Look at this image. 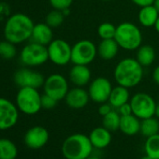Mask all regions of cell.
<instances>
[{
  "instance_id": "52a82bcc",
  "label": "cell",
  "mask_w": 159,
  "mask_h": 159,
  "mask_svg": "<svg viewBox=\"0 0 159 159\" xmlns=\"http://www.w3.org/2000/svg\"><path fill=\"white\" fill-rule=\"evenodd\" d=\"M129 103L132 108V112L139 119L143 120L155 116L157 103L154 98L146 93H137L131 97Z\"/></svg>"
},
{
  "instance_id": "7402d4cb",
  "label": "cell",
  "mask_w": 159,
  "mask_h": 159,
  "mask_svg": "<svg viewBox=\"0 0 159 159\" xmlns=\"http://www.w3.org/2000/svg\"><path fill=\"white\" fill-rule=\"evenodd\" d=\"M140 119L134 114L121 116L120 130L126 136H134L139 133L140 130Z\"/></svg>"
},
{
  "instance_id": "836d02e7",
  "label": "cell",
  "mask_w": 159,
  "mask_h": 159,
  "mask_svg": "<svg viewBox=\"0 0 159 159\" xmlns=\"http://www.w3.org/2000/svg\"><path fill=\"white\" fill-rule=\"evenodd\" d=\"M112 110H114V109L112 108V106L109 102L101 103L99 108H98V113L103 117V116L107 115L108 113H110Z\"/></svg>"
},
{
  "instance_id": "4dcf8cb0",
  "label": "cell",
  "mask_w": 159,
  "mask_h": 159,
  "mask_svg": "<svg viewBox=\"0 0 159 159\" xmlns=\"http://www.w3.org/2000/svg\"><path fill=\"white\" fill-rule=\"evenodd\" d=\"M73 1L74 0H49L51 6L54 10H58L61 11L66 9H69Z\"/></svg>"
},
{
  "instance_id": "30bf717a",
  "label": "cell",
  "mask_w": 159,
  "mask_h": 159,
  "mask_svg": "<svg viewBox=\"0 0 159 159\" xmlns=\"http://www.w3.org/2000/svg\"><path fill=\"white\" fill-rule=\"evenodd\" d=\"M49 60L59 66H63L71 62V51L72 46L64 39H53L48 46Z\"/></svg>"
},
{
  "instance_id": "44dd1931",
  "label": "cell",
  "mask_w": 159,
  "mask_h": 159,
  "mask_svg": "<svg viewBox=\"0 0 159 159\" xmlns=\"http://www.w3.org/2000/svg\"><path fill=\"white\" fill-rule=\"evenodd\" d=\"M130 98H130L129 89L117 84V86L112 88L108 102L112 106L113 109L116 110L122 105L129 102Z\"/></svg>"
},
{
  "instance_id": "4fadbf2b",
  "label": "cell",
  "mask_w": 159,
  "mask_h": 159,
  "mask_svg": "<svg viewBox=\"0 0 159 159\" xmlns=\"http://www.w3.org/2000/svg\"><path fill=\"white\" fill-rule=\"evenodd\" d=\"M19 120V109L11 100L0 98V130L15 126Z\"/></svg>"
},
{
  "instance_id": "ffe728a7",
  "label": "cell",
  "mask_w": 159,
  "mask_h": 159,
  "mask_svg": "<svg viewBox=\"0 0 159 159\" xmlns=\"http://www.w3.org/2000/svg\"><path fill=\"white\" fill-rule=\"evenodd\" d=\"M158 17H159V12L153 5H149L140 8L138 14V20L139 25L147 28L153 27Z\"/></svg>"
},
{
  "instance_id": "ba28073f",
  "label": "cell",
  "mask_w": 159,
  "mask_h": 159,
  "mask_svg": "<svg viewBox=\"0 0 159 159\" xmlns=\"http://www.w3.org/2000/svg\"><path fill=\"white\" fill-rule=\"evenodd\" d=\"M20 60L26 66H39L45 64L49 60L47 46L31 41L22 49Z\"/></svg>"
},
{
  "instance_id": "cb8c5ba5",
  "label": "cell",
  "mask_w": 159,
  "mask_h": 159,
  "mask_svg": "<svg viewBox=\"0 0 159 159\" xmlns=\"http://www.w3.org/2000/svg\"><path fill=\"white\" fill-rule=\"evenodd\" d=\"M18 148L16 144L6 138L0 139V159H16Z\"/></svg>"
},
{
  "instance_id": "5b68a950",
  "label": "cell",
  "mask_w": 159,
  "mask_h": 159,
  "mask_svg": "<svg viewBox=\"0 0 159 159\" xmlns=\"http://www.w3.org/2000/svg\"><path fill=\"white\" fill-rule=\"evenodd\" d=\"M16 106L26 115H35L41 109V95L37 88L22 87L16 95Z\"/></svg>"
},
{
  "instance_id": "83f0119b",
  "label": "cell",
  "mask_w": 159,
  "mask_h": 159,
  "mask_svg": "<svg viewBox=\"0 0 159 159\" xmlns=\"http://www.w3.org/2000/svg\"><path fill=\"white\" fill-rule=\"evenodd\" d=\"M16 53L17 50L14 43L7 39L4 41H0V56L3 59H12L13 57H15Z\"/></svg>"
},
{
  "instance_id": "ab89813d",
  "label": "cell",
  "mask_w": 159,
  "mask_h": 159,
  "mask_svg": "<svg viewBox=\"0 0 159 159\" xmlns=\"http://www.w3.org/2000/svg\"><path fill=\"white\" fill-rule=\"evenodd\" d=\"M0 6H1V5H0ZM3 15H4V9L0 7V17H1V18L4 17Z\"/></svg>"
},
{
  "instance_id": "f1b7e54d",
  "label": "cell",
  "mask_w": 159,
  "mask_h": 159,
  "mask_svg": "<svg viewBox=\"0 0 159 159\" xmlns=\"http://www.w3.org/2000/svg\"><path fill=\"white\" fill-rule=\"evenodd\" d=\"M116 33V26L111 23H102L98 27V35L101 39H114Z\"/></svg>"
},
{
  "instance_id": "e575fe53",
  "label": "cell",
  "mask_w": 159,
  "mask_h": 159,
  "mask_svg": "<svg viewBox=\"0 0 159 159\" xmlns=\"http://www.w3.org/2000/svg\"><path fill=\"white\" fill-rule=\"evenodd\" d=\"M131 1L137 5L138 7L139 8H142V7H145V6H149V5H152L154 0H131Z\"/></svg>"
},
{
  "instance_id": "603a6c76",
  "label": "cell",
  "mask_w": 159,
  "mask_h": 159,
  "mask_svg": "<svg viewBox=\"0 0 159 159\" xmlns=\"http://www.w3.org/2000/svg\"><path fill=\"white\" fill-rule=\"evenodd\" d=\"M136 51V59L143 67L152 65L155 60V51L151 45L141 44Z\"/></svg>"
},
{
  "instance_id": "8fae6325",
  "label": "cell",
  "mask_w": 159,
  "mask_h": 159,
  "mask_svg": "<svg viewBox=\"0 0 159 159\" xmlns=\"http://www.w3.org/2000/svg\"><path fill=\"white\" fill-rule=\"evenodd\" d=\"M112 88V84L109 79L105 77H98L89 84L88 93L90 99L98 104L108 102Z\"/></svg>"
},
{
  "instance_id": "f546056e",
  "label": "cell",
  "mask_w": 159,
  "mask_h": 159,
  "mask_svg": "<svg viewBox=\"0 0 159 159\" xmlns=\"http://www.w3.org/2000/svg\"><path fill=\"white\" fill-rule=\"evenodd\" d=\"M64 20H65V15L63 14V12L61 11L53 9V11H50L47 14L45 23L48 25H50L52 28H55L60 26L64 23Z\"/></svg>"
},
{
  "instance_id": "74e56055",
  "label": "cell",
  "mask_w": 159,
  "mask_h": 159,
  "mask_svg": "<svg viewBox=\"0 0 159 159\" xmlns=\"http://www.w3.org/2000/svg\"><path fill=\"white\" fill-rule=\"evenodd\" d=\"M154 7H155V9L158 11V12H159V0H154V2H153V4H152Z\"/></svg>"
},
{
  "instance_id": "b9f144b4",
  "label": "cell",
  "mask_w": 159,
  "mask_h": 159,
  "mask_svg": "<svg viewBox=\"0 0 159 159\" xmlns=\"http://www.w3.org/2000/svg\"><path fill=\"white\" fill-rule=\"evenodd\" d=\"M140 159H152V158H151L150 156H148V155H146V154H145V155H144V156H142Z\"/></svg>"
},
{
  "instance_id": "277c9868",
  "label": "cell",
  "mask_w": 159,
  "mask_h": 159,
  "mask_svg": "<svg viewBox=\"0 0 159 159\" xmlns=\"http://www.w3.org/2000/svg\"><path fill=\"white\" fill-rule=\"evenodd\" d=\"M114 39L121 49L136 51L142 44V32L134 23L123 22L116 26Z\"/></svg>"
},
{
  "instance_id": "8992f818",
  "label": "cell",
  "mask_w": 159,
  "mask_h": 159,
  "mask_svg": "<svg viewBox=\"0 0 159 159\" xmlns=\"http://www.w3.org/2000/svg\"><path fill=\"white\" fill-rule=\"evenodd\" d=\"M98 55V46L89 39H82L72 46L71 63L73 65L91 64Z\"/></svg>"
},
{
  "instance_id": "4316f807",
  "label": "cell",
  "mask_w": 159,
  "mask_h": 159,
  "mask_svg": "<svg viewBox=\"0 0 159 159\" xmlns=\"http://www.w3.org/2000/svg\"><path fill=\"white\" fill-rule=\"evenodd\" d=\"M120 122H121V115L114 109L110 113L103 116L102 126H104L111 132H114L120 128Z\"/></svg>"
},
{
  "instance_id": "60d3db41",
  "label": "cell",
  "mask_w": 159,
  "mask_h": 159,
  "mask_svg": "<svg viewBox=\"0 0 159 159\" xmlns=\"http://www.w3.org/2000/svg\"><path fill=\"white\" fill-rule=\"evenodd\" d=\"M85 159H100V158H99V157H98V156H92V155H90V156L86 157Z\"/></svg>"
},
{
  "instance_id": "7c38bea8",
  "label": "cell",
  "mask_w": 159,
  "mask_h": 159,
  "mask_svg": "<svg viewBox=\"0 0 159 159\" xmlns=\"http://www.w3.org/2000/svg\"><path fill=\"white\" fill-rule=\"evenodd\" d=\"M13 81L20 88L33 87L39 89L43 86L45 78L39 71H35L30 68H21L14 73Z\"/></svg>"
},
{
  "instance_id": "6da1fadb",
  "label": "cell",
  "mask_w": 159,
  "mask_h": 159,
  "mask_svg": "<svg viewBox=\"0 0 159 159\" xmlns=\"http://www.w3.org/2000/svg\"><path fill=\"white\" fill-rule=\"evenodd\" d=\"M143 66L136 58L126 57L117 63L113 77L118 85L128 89L138 86L143 79Z\"/></svg>"
},
{
  "instance_id": "d6a6232c",
  "label": "cell",
  "mask_w": 159,
  "mask_h": 159,
  "mask_svg": "<svg viewBox=\"0 0 159 159\" xmlns=\"http://www.w3.org/2000/svg\"><path fill=\"white\" fill-rule=\"evenodd\" d=\"M116 111L119 112V114L121 116H125V115H129V114H133L132 112V108L129 102L122 105L121 107H119L118 109H116Z\"/></svg>"
},
{
  "instance_id": "7a4b0ae2",
  "label": "cell",
  "mask_w": 159,
  "mask_h": 159,
  "mask_svg": "<svg viewBox=\"0 0 159 159\" xmlns=\"http://www.w3.org/2000/svg\"><path fill=\"white\" fill-rule=\"evenodd\" d=\"M34 22L25 13H15L11 15L4 26L5 39L14 44L23 43L31 39Z\"/></svg>"
},
{
  "instance_id": "2e32d148",
  "label": "cell",
  "mask_w": 159,
  "mask_h": 159,
  "mask_svg": "<svg viewBox=\"0 0 159 159\" xmlns=\"http://www.w3.org/2000/svg\"><path fill=\"white\" fill-rule=\"evenodd\" d=\"M69 81L75 86L84 87L91 83L92 72L88 66L73 65L69 70Z\"/></svg>"
},
{
  "instance_id": "8d00e7d4",
  "label": "cell",
  "mask_w": 159,
  "mask_h": 159,
  "mask_svg": "<svg viewBox=\"0 0 159 159\" xmlns=\"http://www.w3.org/2000/svg\"><path fill=\"white\" fill-rule=\"evenodd\" d=\"M153 28H154V29H155V31L159 34V17H158V19H157V21H156V23H155L154 26H153Z\"/></svg>"
},
{
  "instance_id": "484cf974",
  "label": "cell",
  "mask_w": 159,
  "mask_h": 159,
  "mask_svg": "<svg viewBox=\"0 0 159 159\" xmlns=\"http://www.w3.org/2000/svg\"><path fill=\"white\" fill-rule=\"evenodd\" d=\"M145 154L152 159H159V133L148 137L144 143Z\"/></svg>"
},
{
  "instance_id": "f35d334b",
  "label": "cell",
  "mask_w": 159,
  "mask_h": 159,
  "mask_svg": "<svg viewBox=\"0 0 159 159\" xmlns=\"http://www.w3.org/2000/svg\"><path fill=\"white\" fill-rule=\"evenodd\" d=\"M155 116L159 118V103L156 105V110H155Z\"/></svg>"
},
{
  "instance_id": "ac0fdd59",
  "label": "cell",
  "mask_w": 159,
  "mask_h": 159,
  "mask_svg": "<svg viewBox=\"0 0 159 159\" xmlns=\"http://www.w3.org/2000/svg\"><path fill=\"white\" fill-rule=\"evenodd\" d=\"M88 137L93 147L96 149H104L111 142V132L104 126L94 128Z\"/></svg>"
},
{
  "instance_id": "9a60e30c",
  "label": "cell",
  "mask_w": 159,
  "mask_h": 159,
  "mask_svg": "<svg viewBox=\"0 0 159 159\" xmlns=\"http://www.w3.org/2000/svg\"><path fill=\"white\" fill-rule=\"evenodd\" d=\"M90 100V96L88 90H85L84 87L75 86L68 90L65 101L66 104L74 110H80L84 108Z\"/></svg>"
},
{
  "instance_id": "5bb4252c",
  "label": "cell",
  "mask_w": 159,
  "mask_h": 159,
  "mask_svg": "<svg viewBox=\"0 0 159 159\" xmlns=\"http://www.w3.org/2000/svg\"><path fill=\"white\" fill-rule=\"evenodd\" d=\"M48 130L40 125H36L29 128L24 137L25 144L32 150H39L43 148L49 141Z\"/></svg>"
},
{
  "instance_id": "3957f363",
  "label": "cell",
  "mask_w": 159,
  "mask_h": 159,
  "mask_svg": "<svg viewBox=\"0 0 159 159\" xmlns=\"http://www.w3.org/2000/svg\"><path fill=\"white\" fill-rule=\"evenodd\" d=\"M93 145L88 136L76 133L68 136L62 144V153L66 159H85L93 152Z\"/></svg>"
},
{
  "instance_id": "9c48e42d",
  "label": "cell",
  "mask_w": 159,
  "mask_h": 159,
  "mask_svg": "<svg viewBox=\"0 0 159 159\" xmlns=\"http://www.w3.org/2000/svg\"><path fill=\"white\" fill-rule=\"evenodd\" d=\"M44 94L52 97L57 101L65 99L68 90V82L65 76L59 73H53L45 79L43 84Z\"/></svg>"
},
{
  "instance_id": "7bdbcfd3",
  "label": "cell",
  "mask_w": 159,
  "mask_h": 159,
  "mask_svg": "<svg viewBox=\"0 0 159 159\" xmlns=\"http://www.w3.org/2000/svg\"><path fill=\"white\" fill-rule=\"evenodd\" d=\"M102 1H106V2H109V1H112V0H102Z\"/></svg>"
},
{
  "instance_id": "1f68e13d",
  "label": "cell",
  "mask_w": 159,
  "mask_h": 159,
  "mask_svg": "<svg viewBox=\"0 0 159 159\" xmlns=\"http://www.w3.org/2000/svg\"><path fill=\"white\" fill-rule=\"evenodd\" d=\"M57 100H55L54 98H52V97L44 94L41 96V107L42 109L45 110H52L53 108H55V106L57 105Z\"/></svg>"
},
{
  "instance_id": "d4e9b609",
  "label": "cell",
  "mask_w": 159,
  "mask_h": 159,
  "mask_svg": "<svg viewBox=\"0 0 159 159\" xmlns=\"http://www.w3.org/2000/svg\"><path fill=\"white\" fill-rule=\"evenodd\" d=\"M139 133L148 138L159 133V121L154 116L146 118L140 121V130Z\"/></svg>"
},
{
  "instance_id": "e0dca14e",
  "label": "cell",
  "mask_w": 159,
  "mask_h": 159,
  "mask_svg": "<svg viewBox=\"0 0 159 159\" xmlns=\"http://www.w3.org/2000/svg\"><path fill=\"white\" fill-rule=\"evenodd\" d=\"M33 42L48 46L53 40L52 28L46 23H39L34 25L30 39Z\"/></svg>"
},
{
  "instance_id": "d6986e66",
  "label": "cell",
  "mask_w": 159,
  "mask_h": 159,
  "mask_svg": "<svg viewBox=\"0 0 159 159\" xmlns=\"http://www.w3.org/2000/svg\"><path fill=\"white\" fill-rule=\"evenodd\" d=\"M119 49L120 47L114 39H101L98 46V54L101 59L105 61H110L117 56Z\"/></svg>"
},
{
  "instance_id": "d590c367",
  "label": "cell",
  "mask_w": 159,
  "mask_h": 159,
  "mask_svg": "<svg viewBox=\"0 0 159 159\" xmlns=\"http://www.w3.org/2000/svg\"><path fill=\"white\" fill-rule=\"evenodd\" d=\"M152 80L156 84L159 85V65L155 66L152 71Z\"/></svg>"
}]
</instances>
